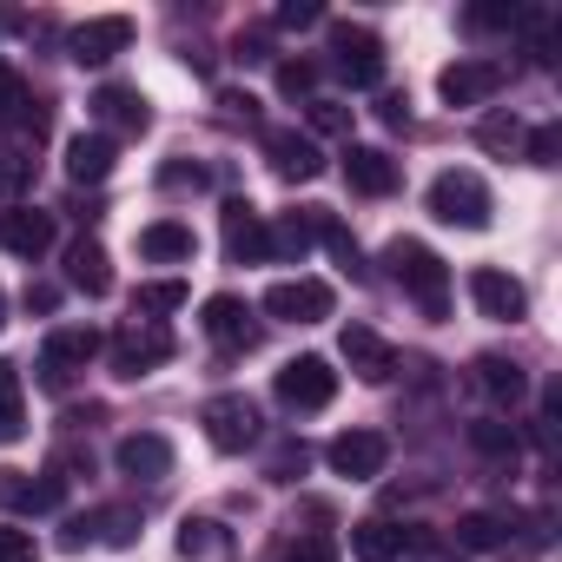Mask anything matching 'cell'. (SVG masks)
Instances as JSON below:
<instances>
[{
	"label": "cell",
	"mask_w": 562,
	"mask_h": 562,
	"mask_svg": "<svg viewBox=\"0 0 562 562\" xmlns=\"http://www.w3.org/2000/svg\"><path fill=\"white\" fill-rule=\"evenodd\" d=\"M27 186H34V159H27L21 146H8V153H0V192L21 205V192H27Z\"/></svg>",
	"instance_id": "39"
},
{
	"label": "cell",
	"mask_w": 562,
	"mask_h": 562,
	"mask_svg": "<svg viewBox=\"0 0 562 562\" xmlns=\"http://www.w3.org/2000/svg\"><path fill=\"white\" fill-rule=\"evenodd\" d=\"M113 159H120L113 133H74L67 139V179L74 186H106L113 179Z\"/></svg>",
	"instance_id": "22"
},
{
	"label": "cell",
	"mask_w": 562,
	"mask_h": 562,
	"mask_svg": "<svg viewBox=\"0 0 562 562\" xmlns=\"http://www.w3.org/2000/svg\"><path fill=\"white\" fill-rule=\"evenodd\" d=\"M139 536V509L133 503H106V509H87V516H74L67 522V536H60V549H93V542H106V549H126Z\"/></svg>",
	"instance_id": "13"
},
{
	"label": "cell",
	"mask_w": 562,
	"mask_h": 562,
	"mask_svg": "<svg viewBox=\"0 0 562 562\" xmlns=\"http://www.w3.org/2000/svg\"><path fill=\"white\" fill-rule=\"evenodd\" d=\"M318 225H325V205H305V212H285L271 232V258H285V265H305V251L318 245Z\"/></svg>",
	"instance_id": "25"
},
{
	"label": "cell",
	"mask_w": 562,
	"mask_h": 562,
	"mask_svg": "<svg viewBox=\"0 0 562 562\" xmlns=\"http://www.w3.org/2000/svg\"><path fill=\"white\" fill-rule=\"evenodd\" d=\"M351 555L358 562H437V529L364 516V522H351Z\"/></svg>",
	"instance_id": "2"
},
{
	"label": "cell",
	"mask_w": 562,
	"mask_h": 562,
	"mask_svg": "<svg viewBox=\"0 0 562 562\" xmlns=\"http://www.w3.org/2000/svg\"><path fill=\"white\" fill-rule=\"evenodd\" d=\"M0 251H14V258H47L54 251V212L41 205H8L0 212Z\"/></svg>",
	"instance_id": "18"
},
{
	"label": "cell",
	"mask_w": 562,
	"mask_h": 562,
	"mask_svg": "<svg viewBox=\"0 0 562 562\" xmlns=\"http://www.w3.org/2000/svg\"><path fill=\"white\" fill-rule=\"evenodd\" d=\"M338 351H345V364H351L364 384H391V378H397V351H391V345H384L371 325H345Z\"/></svg>",
	"instance_id": "21"
},
{
	"label": "cell",
	"mask_w": 562,
	"mask_h": 562,
	"mask_svg": "<svg viewBox=\"0 0 562 562\" xmlns=\"http://www.w3.org/2000/svg\"><path fill=\"white\" fill-rule=\"evenodd\" d=\"M126 47H133V21H126V14H100V21H87V27L67 34V60H74V67H106V60H120Z\"/></svg>",
	"instance_id": "15"
},
{
	"label": "cell",
	"mask_w": 562,
	"mask_h": 562,
	"mask_svg": "<svg viewBox=\"0 0 562 562\" xmlns=\"http://www.w3.org/2000/svg\"><path fill=\"white\" fill-rule=\"evenodd\" d=\"M100 331L93 325H60V331H47V345H41V384L47 391H67L93 358H100Z\"/></svg>",
	"instance_id": "7"
},
{
	"label": "cell",
	"mask_w": 562,
	"mask_h": 562,
	"mask_svg": "<svg viewBox=\"0 0 562 562\" xmlns=\"http://www.w3.org/2000/svg\"><path fill=\"white\" fill-rule=\"evenodd\" d=\"M205 338L218 345V351H258V312L245 305V299H232V292H218V299H205Z\"/></svg>",
	"instance_id": "16"
},
{
	"label": "cell",
	"mask_w": 562,
	"mask_h": 562,
	"mask_svg": "<svg viewBox=\"0 0 562 562\" xmlns=\"http://www.w3.org/2000/svg\"><path fill=\"white\" fill-rule=\"evenodd\" d=\"M179 555L186 562H225L232 555V529L212 522V516H186L179 522Z\"/></svg>",
	"instance_id": "29"
},
{
	"label": "cell",
	"mask_w": 562,
	"mask_h": 562,
	"mask_svg": "<svg viewBox=\"0 0 562 562\" xmlns=\"http://www.w3.org/2000/svg\"><path fill=\"white\" fill-rule=\"evenodd\" d=\"M199 424H205V443L225 450V457H238V450L258 443V404H251L245 391H218V397H205V404H199Z\"/></svg>",
	"instance_id": "4"
},
{
	"label": "cell",
	"mask_w": 562,
	"mask_h": 562,
	"mask_svg": "<svg viewBox=\"0 0 562 562\" xmlns=\"http://www.w3.org/2000/svg\"><path fill=\"white\" fill-rule=\"evenodd\" d=\"M318 238L331 245V258L345 265V278H351V285H364V278H371V271H364V251H358V238H351V225L325 212V225H318Z\"/></svg>",
	"instance_id": "32"
},
{
	"label": "cell",
	"mask_w": 562,
	"mask_h": 562,
	"mask_svg": "<svg viewBox=\"0 0 562 562\" xmlns=\"http://www.w3.org/2000/svg\"><path fill=\"white\" fill-rule=\"evenodd\" d=\"M331 312H338V292L325 278H278V285H265V318L278 325H325Z\"/></svg>",
	"instance_id": "6"
},
{
	"label": "cell",
	"mask_w": 562,
	"mask_h": 562,
	"mask_svg": "<svg viewBox=\"0 0 562 562\" xmlns=\"http://www.w3.org/2000/svg\"><path fill=\"white\" fill-rule=\"evenodd\" d=\"M384 265H391V278L404 285V299H411L424 318H450V265H443L424 238H391Z\"/></svg>",
	"instance_id": "1"
},
{
	"label": "cell",
	"mask_w": 562,
	"mask_h": 562,
	"mask_svg": "<svg viewBox=\"0 0 562 562\" xmlns=\"http://www.w3.org/2000/svg\"><path fill=\"white\" fill-rule=\"evenodd\" d=\"M113 463H120V476H133V483H166L179 457H172V437H159V430H133V437H120Z\"/></svg>",
	"instance_id": "19"
},
{
	"label": "cell",
	"mask_w": 562,
	"mask_h": 562,
	"mask_svg": "<svg viewBox=\"0 0 562 562\" xmlns=\"http://www.w3.org/2000/svg\"><path fill=\"white\" fill-rule=\"evenodd\" d=\"M218 106H225V120H245V126H258V100H251V93H218Z\"/></svg>",
	"instance_id": "45"
},
{
	"label": "cell",
	"mask_w": 562,
	"mask_h": 562,
	"mask_svg": "<svg viewBox=\"0 0 562 562\" xmlns=\"http://www.w3.org/2000/svg\"><path fill=\"white\" fill-rule=\"evenodd\" d=\"M345 179L364 199H391L397 192V159L384 146H345Z\"/></svg>",
	"instance_id": "23"
},
{
	"label": "cell",
	"mask_w": 562,
	"mask_h": 562,
	"mask_svg": "<svg viewBox=\"0 0 562 562\" xmlns=\"http://www.w3.org/2000/svg\"><path fill=\"white\" fill-rule=\"evenodd\" d=\"M424 205H430V218H437V225H457V232H483V225H490V212H496V199H490L483 172H470V166L437 172Z\"/></svg>",
	"instance_id": "3"
},
{
	"label": "cell",
	"mask_w": 562,
	"mask_h": 562,
	"mask_svg": "<svg viewBox=\"0 0 562 562\" xmlns=\"http://www.w3.org/2000/svg\"><path fill=\"white\" fill-rule=\"evenodd\" d=\"M470 450L490 457V463H516V424H503V417H476V424H470Z\"/></svg>",
	"instance_id": "31"
},
{
	"label": "cell",
	"mask_w": 562,
	"mask_h": 562,
	"mask_svg": "<svg viewBox=\"0 0 562 562\" xmlns=\"http://www.w3.org/2000/svg\"><path fill=\"white\" fill-rule=\"evenodd\" d=\"M34 555H41L34 529H0V562H34Z\"/></svg>",
	"instance_id": "43"
},
{
	"label": "cell",
	"mask_w": 562,
	"mask_h": 562,
	"mask_svg": "<svg viewBox=\"0 0 562 562\" xmlns=\"http://www.w3.org/2000/svg\"><path fill=\"white\" fill-rule=\"evenodd\" d=\"M192 292H186V278H146V285L133 292V318H146V325H166L179 305H186Z\"/></svg>",
	"instance_id": "30"
},
{
	"label": "cell",
	"mask_w": 562,
	"mask_h": 562,
	"mask_svg": "<svg viewBox=\"0 0 562 562\" xmlns=\"http://www.w3.org/2000/svg\"><path fill=\"white\" fill-rule=\"evenodd\" d=\"M470 305H476L490 325H516V318L529 312V292L516 285L509 271H496V265H476V271H470Z\"/></svg>",
	"instance_id": "17"
},
{
	"label": "cell",
	"mask_w": 562,
	"mask_h": 562,
	"mask_svg": "<svg viewBox=\"0 0 562 562\" xmlns=\"http://www.w3.org/2000/svg\"><path fill=\"white\" fill-rule=\"evenodd\" d=\"M312 126L318 133H351V106L345 100H312Z\"/></svg>",
	"instance_id": "42"
},
{
	"label": "cell",
	"mask_w": 562,
	"mask_h": 562,
	"mask_svg": "<svg viewBox=\"0 0 562 562\" xmlns=\"http://www.w3.org/2000/svg\"><path fill=\"white\" fill-rule=\"evenodd\" d=\"M285 562H338V549H331L325 536H305V542H299V549H292Z\"/></svg>",
	"instance_id": "46"
},
{
	"label": "cell",
	"mask_w": 562,
	"mask_h": 562,
	"mask_svg": "<svg viewBox=\"0 0 562 562\" xmlns=\"http://www.w3.org/2000/svg\"><path fill=\"white\" fill-rule=\"evenodd\" d=\"M305 463H312V450H305L299 437H285V443H278V450H271V463H265V476H271V483H299V476H305Z\"/></svg>",
	"instance_id": "38"
},
{
	"label": "cell",
	"mask_w": 562,
	"mask_h": 562,
	"mask_svg": "<svg viewBox=\"0 0 562 562\" xmlns=\"http://www.w3.org/2000/svg\"><path fill=\"white\" fill-rule=\"evenodd\" d=\"M27 437V411H21V371L0 358V443Z\"/></svg>",
	"instance_id": "33"
},
{
	"label": "cell",
	"mask_w": 562,
	"mask_h": 562,
	"mask_svg": "<svg viewBox=\"0 0 562 562\" xmlns=\"http://www.w3.org/2000/svg\"><path fill=\"white\" fill-rule=\"evenodd\" d=\"M192 251H199V238H192L186 218H153V225L139 232V258H146V265H186Z\"/></svg>",
	"instance_id": "26"
},
{
	"label": "cell",
	"mask_w": 562,
	"mask_h": 562,
	"mask_svg": "<svg viewBox=\"0 0 562 562\" xmlns=\"http://www.w3.org/2000/svg\"><path fill=\"white\" fill-rule=\"evenodd\" d=\"M67 285L87 292V299H106L113 292V258H106L100 238H74L67 245Z\"/></svg>",
	"instance_id": "24"
},
{
	"label": "cell",
	"mask_w": 562,
	"mask_h": 562,
	"mask_svg": "<svg viewBox=\"0 0 562 562\" xmlns=\"http://www.w3.org/2000/svg\"><path fill=\"white\" fill-rule=\"evenodd\" d=\"M0 331H8V292H0Z\"/></svg>",
	"instance_id": "50"
},
{
	"label": "cell",
	"mask_w": 562,
	"mask_h": 562,
	"mask_svg": "<svg viewBox=\"0 0 562 562\" xmlns=\"http://www.w3.org/2000/svg\"><path fill=\"white\" fill-rule=\"evenodd\" d=\"M60 496H67L60 463H54V470H41V476H27V470H0V503H8V509L47 516V509H60Z\"/></svg>",
	"instance_id": "20"
},
{
	"label": "cell",
	"mask_w": 562,
	"mask_h": 562,
	"mask_svg": "<svg viewBox=\"0 0 562 562\" xmlns=\"http://www.w3.org/2000/svg\"><path fill=\"white\" fill-rule=\"evenodd\" d=\"M218 232H225V258L232 265H265L271 258V232H265V212L251 199H225Z\"/></svg>",
	"instance_id": "14"
},
{
	"label": "cell",
	"mask_w": 562,
	"mask_h": 562,
	"mask_svg": "<svg viewBox=\"0 0 562 562\" xmlns=\"http://www.w3.org/2000/svg\"><path fill=\"white\" fill-rule=\"evenodd\" d=\"M278 93L285 100H318V60H278Z\"/></svg>",
	"instance_id": "37"
},
{
	"label": "cell",
	"mask_w": 562,
	"mask_h": 562,
	"mask_svg": "<svg viewBox=\"0 0 562 562\" xmlns=\"http://www.w3.org/2000/svg\"><path fill=\"white\" fill-rule=\"evenodd\" d=\"M93 120L113 126V133H146V126H153V113H146V100H139L133 87H100V93H93Z\"/></svg>",
	"instance_id": "28"
},
{
	"label": "cell",
	"mask_w": 562,
	"mask_h": 562,
	"mask_svg": "<svg viewBox=\"0 0 562 562\" xmlns=\"http://www.w3.org/2000/svg\"><path fill=\"white\" fill-rule=\"evenodd\" d=\"M503 529H509V522H503L496 509H470V516H457V542H463V549H476V555H483V549H496V542H503Z\"/></svg>",
	"instance_id": "36"
},
{
	"label": "cell",
	"mask_w": 562,
	"mask_h": 562,
	"mask_svg": "<svg viewBox=\"0 0 562 562\" xmlns=\"http://www.w3.org/2000/svg\"><path fill=\"white\" fill-rule=\"evenodd\" d=\"M27 113H34V87L21 80L14 60H0V126H21Z\"/></svg>",
	"instance_id": "35"
},
{
	"label": "cell",
	"mask_w": 562,
	"mask_h": 562,
	"mask_svg": "<svg viewBox=\"0 0 562 562\" xmlns=\"http://www.w3.org/2000/svg\"><path fill=\"white\" fill-rule=\"evenodd\" d=\"M271 391H278V404L285 411H299V417H312V411H325L331 397H338V371H331V358H318V351H305V358H292L285 371L271 378Z\"/></svg>",
	"instance_id": "5"
},
{
	"label": "cell",
	"mask_w": 562,
	"mask_h": 562,
	"mask_svg": "<svg viewBox=\"0 0 562 562\" xmlns=\"http://www.w3.org/2000/svg\"><path fill=\"white\" fill-rule=\"evenodd\" d=\"M476 384H483L503 411H516V404L529 397V371H522L516 358H503V351H483V358H476Z\"/></svg>",
	"instance_id": "27"
},
{
	"label": "cell",
	"mask_w": 562,
	"mask_h": 562,
	"mask_svg": "<svg viewBox=\"0 0 562 562\" xmlns=\"http://www.w3.org/2000/svg\"><path fill=\"white\" fill-rule=\"evenodd\" d=\"M331 67L351 87H384V41L358 21H331Z\"/></svg>",
	"instance_id": "9"
},
{
	"label": "cell",
	"mask_w": 562,
	"mask_h": 562,
	"mask_svg": "<svg viewBox=\"0 0 562 562\" xmlns=\"http://www.w3.org/2000/svg\"><path fill=\"white\" fill-rule=\"evenodd\" d=\"M159 186H166V192H205L212 179H205V166H186V159H172V166H159Z\"/></svg>",
	"instance_id": "41"
},
{
	"label": "cell",
	"mask_w": 562,
	"mask_h": 562,
	"mask_svg": "<svg viewBox=\"0 0 562 562\" xmlns=\"http://www.w3.org/2000/svg\"><path fill=\"white\" fill-rule=\"evenodd\" d=\"M106 351H113V378L139 384L146 371H159V364H166V358L179 351V338H172L166 325H146V318H133V325H126V331H120V338H113Z\"/></svg>",
	"instance_id": "8"
},
{
	"label": "cell",
	"mask_w": 562,
	"mask_h": 562,
	"mask_svg": "<svg viewBox=\"0 0 562 562\" xmlns=\"http://www.w3.org/2000/svg\"><path fill=\"white\" fill-rule=\"evenodd\" d=\"M522 139H529V133H522V120H516V113H490V120L476 126V146H483V153H496V159H516V153H522Z\"/></svg>",
	"instance_id": "34"
},
{
	"label": "cell",
	"mask_w": 562,
	"mask_h": 562,
	"mask_svg": "<svg viewBox=\"0 0 562 562\" xmlns=\"http://www.w3.org/2000/svg\"><path fill=\"white\" fill-rule=\"evenodd\" d=\"M503 80H509V67H503V60L470 54V60H450V67L437 74V93H443V106H483V100H496V93H503Z\"/></svg>",
	"instance_id": "10"
},
{
	"label": "cell",
	"mask_w": 562,
	"mask_h": 562,
	"mask_svg": "<svg viewBox=\"0 0 562 562\" xmlns=\"http://www.w3.org/2000/svg\"><path fill=\"white\" fill-rule=\"evenodd\" d=\"M555 153H562V126H536V133L522 139V159H529V166H555Z\"/></svg>",
	"instance_id": "40"
},
{
	"label": "cell",
	"mask_w": 562,
	"mask_h": 562,
	"mask_svg": "<svg viewBox=\"0 0 562 562\" xmlns=\"http://www.w3.org/2000/svg\"><path fill=\"white\" fill-rule=\"evenodd\" d=\"M378 113H384V126H411V93H384Z\"/></svg>",
	"instance_id": "47"
},
{
	"label": "cell",
	"mask_w": 562,
	"mask_h": 562,
	"mask_svg": "<svg viewBox=\"0 0 562 562\" xmlns=\"http://www.w3.org/2000/svg\"><path fill=\"white\" fill-rule=\"evenodd\" d=\"M325 463H331V476L371 483V476H384V463H391V437H384V430H338V437L325 443Z\"/></svg>",
	"instance_id": "11"
},
{
	"label": "cell",
	"mask_w": 562,
	"mask_h": 562,
	"mask_svg": "<svg viewBox=\"0 0 562 562\" xmlns=\"http://www.w3.org/2000/svg\"><path fill=\"white\" fill-rule=\"evenodd\" d=\"M238 60H271L265 54V34H238Z\"/></svg>",
	"instance_id": "49"
},
{
	"label": "cell",
	"mask_w": 562,
	"mask_h": 562,
	"mask_svg": "<svg viewBox=\"0 0 562 562\" xmlns=\"http://www.w3.org/2000/svg\"><path fill=\"white\" fill-rule=\"evenodd\" d=\"M318 21H325L318 0H285V8H278V27H318Z\"/></svg>",
	"instance_id": "44"
},
{
	"label": "cell",
	"mask_w": 562,
	"mask_h": 562,
	"mask_svg": "<svg viewBox=\"0 0 562 562\" xmlns=\"http://www.w3.org/2000/svg\"><path fill=\"white\" fill-rule=\"evenodd\" d=\"M54 305H60V292H54V285H27V312H41V318H47Z\"/></svg>",
	"instance_id": "48"
},
{
	"label": "cell",
	"mask_w": 562,
	"mask_h": 562,
	"mask_svg": "<svg viewBox=\"0 0 562 562\" xmlns=\"http://www.w3.org/2000/svg\"><path fill=\"white\" fill-rule=\"evenodd\" d=\"M258 146H265L271 172H278V179H292V186H305V179H318V172H325L318 139H312V133H299V126H265V133H258Z\"/></svg>",
	"instance_id": "12"
}]
</instances>
